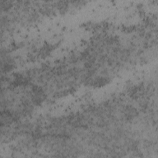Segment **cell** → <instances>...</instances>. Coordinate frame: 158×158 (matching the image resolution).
I'll list each match as a JSON object with an SVG mask.
<instances>
[{"instance_id": "1", "label": "cell", "mask_w": 158, "mask_h": 158, "mask_svg": "<svg viewBox=\"0 0 158 158\" xmlns=\"http://www.w3.org/2000/svg\"><path fill=\"white\" fill-rule=\"evenodd\" d=\"M14 118V117H13V115L9 112L4 111L1 113V120L2 124L10 123L12 122H13Z\"/></svg>"}]
</instances>
